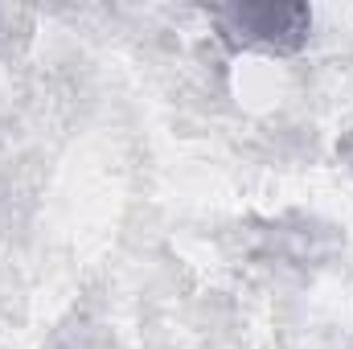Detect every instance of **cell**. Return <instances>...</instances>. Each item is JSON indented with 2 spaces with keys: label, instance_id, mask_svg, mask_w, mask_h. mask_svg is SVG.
<instances>
[{
  "label": "cell",
  "instance_id": "6da1fadb",
  "mask_svg": "<svg viewBox=\"0 0 353 349\" xmlns=\"http://www.w3.org/2000/svg\"><path fill=\"white\" fill-rule=\"evenodd\" d=\"M210 21L218 25L222 41L234 50L255 54H296L308 41L312 12L308 4H218L210 8Z\"/></svg>",
  "mask_w": 353,
  "mask_h": 349
}]
</instances>
